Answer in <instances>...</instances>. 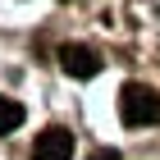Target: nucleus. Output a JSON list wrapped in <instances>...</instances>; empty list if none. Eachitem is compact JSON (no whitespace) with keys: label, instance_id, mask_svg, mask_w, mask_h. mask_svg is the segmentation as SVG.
Listing matches in <instances>:
<instances>
[{"label":"nucleus","instance_id":"obj_1","mask_svg":"<svg viewBox=\"0 0 160 160\" xmlns=\"http://www.w3.org/2000/svg\"><path fill=\"white\" fill-rule=\"evenodd\" d=\"M119 119L128 123V128H151V123H160V92L147 87V82H123Z\"/></svg>","mask_w":160,"mask_h":160},{"label":"nucleus","instance_id":"obj_2","mask_svg":"<svg viewBox=\"0 0 160 160\" xmlns=\"http://www.w3.org/2000/svg\"><path fill=\"white\" fill-rule=\"evenodd\" d=\"M60 69L69 78H96L101 73V55L92 46H82V41H64L60 46Z\"/></svg>","mask_w":160,"mask_h":160},{"label":"nucleus","instance_id":"obj_3","mask_svg":"<svg viewBox=\"0 0 160 160\" xmlns=\"http://www.w3.org/2000/svg\"><path fill=\"white\" fill-rule=\"evenodd\" d=\"M32 160H73V133H69V128H46V133H37Z\"/></svg>","mask_w":160,"mask_h":160},{"label":"nucleus","instance_id":"obj_4","mask_svg":"<svg viewBox=\"0 0 160 160\" xmlns=\"http://www.w3.org/2000/svg\"><path fill=\"white\" fill-rule=\"evenodd\" d=\"M18 123H23V105L14 96H0V133H14Z\"/></svg>","mask_w":160,"mask_h":160},{"label":"nucleus","instance_id":"obj_5","mask_svg":"<svg viewBox=\"0 0 160 160\" xmlns=\"http://www.w3.org/2000/svg\"><path fill=\"white\" fill-rule=\"evenodd\" d=\"M87 160H119V151H114V147H101V151H92Z\"/></svg>","mask_w":160,"mask_h":160}]
</instances>
